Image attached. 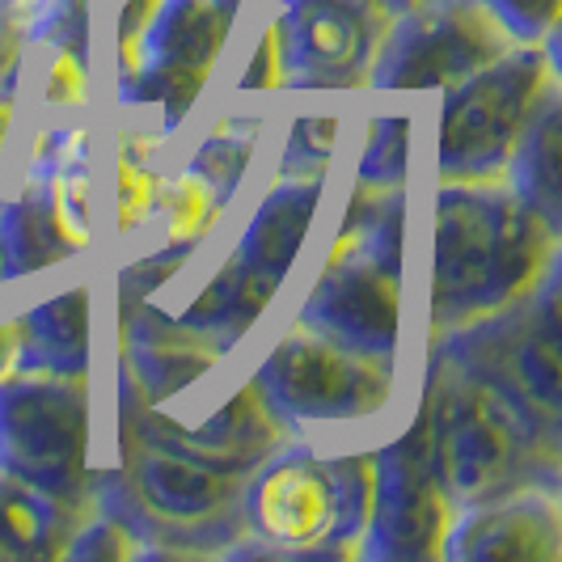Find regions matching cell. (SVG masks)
Returning a JSON list of instances; mask_svg holds the SVG:
<instances>
[{
  "mask_svg": "<svg viewBox=\"0 0 562 562\" xmlns=\"http://www.w3.org/2000/svg\"><path fill=\"white\" fill-rule=\"evenodd\" d=\"M241 520L262 550L322 559L335 533L330 465L305 445H280L241 482Z\"/></svg>",
  "mask_w": 562,
  "mask_h": 562,
  "instance_id": "obj_13",
  "label": "cell"
},
{
  "mask_svg": "<svg viewBox=\"0 0 562 562\" xmlns=\"http://www.w3.org/2000/svg\"><path fill=\"white\" fill-rule=\"evenodd\" d=\"M119 431H132L148 445L195 457L203 465H216L228 474H250L258 461H267L280 445L292 440V427L262 402L254 381H246L228 397V406H221L207 423L182 427L157 415V406H144L123 372H119Z\"/></svg>",
  "mask_w": 562,
  "mask_h": 562,
  "instance_id": "obj_14",
  "label": "cell"
},
{
  "mask_svg": "<svg viewBox=\"0 0 562 562\" xmlns=\"http://www.w3.org/2000/svg\"><path fill=\"white\" fill-rule=\"evenodd\" d=\"M64 559L72 562H127V559H148V546L140 533H132L119 516L93 507L89 520L72 533L64 546Z\"/></svg>",
  "mask_w": 562,
  "mask_h": 562,
  "instance_id": "obj_30",
  "label": "cell"
},
{
  "mask_svg": "<svg viewBox=\"0 0 562 562\" xmlns=\"http://www.w3.org/2000/svg\"><path fill=\"white\" fill-rule=\"evenodd\" d=\"M394 18L381 0H280V81L310 93L364 89Z\"/></svg>",
  "mask_w": 562,
  "mask_h": 562,
  "instance_id": "obj_11",
  "label": "cell"
},
{
  "mask_svg": "<svg viewBox=\"0 0 562 562\" xmlns=\"http://www.w3.org/2000/svg\"><path fill=\"white\" fill-rule=\"evenodd\" d=\"M237 9L241 0H153L114 38V98L123 106H161L166 136H173L225 52Z\"/></svg>",
  "mask_w": 562,
  "mask_h": 562,
  "instance_id": "obj_7",
  "label": "cell"
},
{
  "mask_svg": "<svg viewBox=\"0 0 562 562\" xmlns=\"http://www.w3.org/2000/svg\"><path fill=\"white\" fill-rule=\"evenodd\" d=\"M280 43H276V26L262 30V38L254 43L250 64H246V77H241V93H271L280 89Z\"/></svg>",
  "mask_w": 562,
  "mask_h": 562,
  "instance_id": "obj_35",
  "label": "cell"
},
{
  "mask_svg": "<svg viewBox=\"0 0 562 562\" xmlns=\"http://www.w3.org/2000/svg\"><path fill=\"white\" fill-rule=\"evenodd\" d=\"M93 504H64L0 474V562L64 559V546L89 520Z\"/></svg>",
  "mask_w": 562,
  "mask_h": 562,
  "instance_id": "obj_19",
  "label": "cell"
},
{
  "mask_svg": "<svg viewBox=\"0 0 562 562\" xmlns=\"http://www.w3.org/2000/svg\"><path fill=\"white\" fill-rule=\"evenodd\" d=\"M0 474L64 504H93L89 381L0 376Z\"/></svg>",
  "mask_w": 562,
  "mask_h": 562,
  "instance_id": "obj_8",
  "label": "cell"
},
{
  "mask_svg": "<svg viewBox=\"0 0 562 562\" xmlns=\"http://www.w3.org/2000/svg\"><path fill=\"white\" fill-rule=\"evenodd\" d=\"M26 26H22V4L0 0V89H13L22 77V52H26Z\"/></svg>",
  "mask_w": 562,
  "mask_h": 562,
  "instance_id": "obj_34",
  "label": "cell"
},
{
  "mask_svg": "<svg viewBox=\"0 0 562 562\" xmlns=\"http://www.w3.org/2000/svg\"><path fill=\"white\" fill-rule=\"evenodd\" d=\"M225 207V199L216 195L191 166L173 173L169 182H161V199H157V212L166 216V241H173V246H199Z\"/></svg>",
  "mask_w": 562,
  "mask_h": 562,
  "instance_id": "obj_25",
  "label": "cell"
},
{
  "mask_svg": "<svg viewBox=\"0 0 562 562\" xmlns=\"http://www.w3.org/2000/svg\"><path fill=\"white\" fill-rule=\"evenodd\" d=\"M148 148L153 140L140 136H123L114 148V233H136V228L157 212L161 199V173L148 166Z\"/></svg>",
  "mask_w": 562,
  "mask_h": 562,
  "instance_id": "obj_24",
  "label": "cell"
},
{
  "mask_svg": "<svg viewBox=\"0 0 562 562\" xmlns=\"http://www.w3.org/2000/svg\"><path fill=\"white\" fill-rule=\"evenodd\" d=\"M254 144H258V119H221L212 127V136L199 144L191 169L228 203L250 169Z\"/></svg>",
  "mask_w": 562,
  "mask_h": 562,
  "instance_id": "obj_27",
  "label": "cell"
},
{
  "mask_svg": "<svg viewBox=\"0 0 562 562\" xmlns=\"http://www.w3.org/2000/svg\"><path fill=\"white\" fill-rule=\"evenodd\" d=\"M13 326V372L89 381V292L68 288L26 310Z\"/></svg>",
  "mask_w": 562,
  "mask_h": 562,
  "instance_id": "obj_17",
  "label": "cell"
},
{
  "mask_svg": "<svg viewBox=\"0 0 562 562\" xmlns=\"http://www.w3.org/2000/svg\"><path fill=\"white\" fill-rule=\"evenodd\" d=\"M554 56L541 43H512L465 81L445 89L440 182H504L512 153L550 98Z\"/></svg>",
  "mask_w": 562,
  "mask_h": 562,
  "instance_id": "obj_6",
  "label": "cell"
},
{
  "mask_svg": "<svg viewBox=\"0 0 562 562\" xmlns=\"http://www.w3.org/2000/svg\"><path fill=\"white\" fill-rule=\"evenodd\" d=\"M402 233L406 195L356 187L330 258L296 322L360 356L394 364L402 342Z\"/></svg>",
  "mask_w": 562,
  "mask_h": 562,
  "instance_id": "obj_3",
  "label": "cell"
},
{
  "mask_svg": "<svg viewBox=\"0 0 562 562\" xmlns=\"http://www.w3.org/2000/svg\"><path fill=\"white\" fill-rule=\"evenodd\" d=\"M191 250H195V246H173V241H166L157 254L136 258L132 267H123V271H119V310H123V305H136V301H148V292H157V288L191 258Z\"/></svg>",
  "mask_w": 562,
  "mask_h": 562,
  "instance_id": "obj_31",
  "label": "cell"
},
{
  "mask_svg": "<svg viewBox=\"0 0 562 562\" xmlns=\"http://www.w3.org/2000/svg\"><path fill=\"white\" fill-rule=\"evenodd\" d=\"M317 203H322V178H280L276 191H267V199L254 207V216L246 221V233H241L233 254L250 267L254 276L283 288L296 254L305 246V233H310Z\"/></svg>",
  "mask_w": 562,
  "mask_h": 562,
  "instance_id": "obj_18",
  "label": "cell"
},
{
  "mask_svg": "<svg viewBox=\"0 0 562 562\" xmlns=\"http://www.w3.org/2000/svg\"><path fill=\"white\" fill-rule=\"evenodd\" d=\"M559 262V233L507 182H440L431 241V342L516 305Z\"/></svg>",
  "mask_w": 562,
  "mask_h": 562,
  "instance_id": "obj_1",
  "label": "cell"
},
{
  "mask_svg": "<svg viewBox=\"0 0 562 562\" xmlns=\"http://www.w3.org/2000/svg\"><path fill=\"white\" fill-rule=\"evenodd\" d=\"M452 525V504L431 474L427 457V406L419 397L406 436L372 452V512L360 541V559L436 562Z\"/></svg>",
  "mask_w": 562,
  "mask_h": 562,
  "instance_id": "obj_12",
  "label": "cell"
},
{
  "mask_svg": "<svg viewBox=\"0 0 562 562\" xmlns=\"http://www.w3.org/2000/svg\"><path fill=\"white\" fill-rule=\"evenodd\" d=\"M449 364L504 402L546 457L559 461L562 440V342H559V262L516 305L457 326L431 342Z\"/></svg>",
  "mask_w": 562,
  "mask_h": 562,
  "instance_id": "obj_4",
  "label": "cell"
},
{
  "mask_svg": "<svg viewBox=\"0 0 562 562\" xmlns=\"http://www.w3.org/2000/svg\"><path fill=\"white\" fill-rule=\"evenodd\" d=\"M119 347H123L119 372L132 381L144 406L182 394L221 360V351L207 338H199L178 317L153 310L148 301L119 310Z\"/></svg>",
  "mask_w": 562,
  "mask_h": 562,
  "instance_id": "obj_16",
  "label": "cell"
},
{
  "mask_svg": "<svg viewBox=\"0 0 562 562\" xmlns=\"http://www.w3.org/2000/svg\"><path fill=\"white\" fill-rule=\"evenodd\" d=\"M64 258H77V250L56 228L38 182H26L22 195L0 203V283L38 276L47 267H59Z\"/></svg>",
  "mask_w": 562,
  "mask_h": 562,
  "instance_id": "obj_22",
  "label": "cell"
},
{
  "mask_svg": "<svg viewBox=\"0 0 562 562\" xmlns=\"http://www.w3.org/2000/svg\"><path fill=\"white\" fill-rule=\"evenodd\" d=\"M52 56L43 64V81L38 93L47 106H81L85 102V56L68 52V47H47Z\"/></svg>",
  "mask_w": 562,
  "mask_h": 562,
  "instance_id": "obj_33",
  "label": "cell"
},
{
  "mask_svg": "<svg viewBox=\"0 0 562 562\" xmlns=\"http://www.w3.org/2000/svg\"><path fill=\"white\" fill-rule=\"evenodd\" d=\"M411 169V114H381L368 132L364 157L356 169V187L402 191Z\"/></svg>",
  "mask_w": 562,
  "mask_h": 562,
  "instance_id": "obj_28",
  "label": "cell"
},
{
  "mask_svg": "<svg viewBox=\"0 0 562 562\" xmlns=\"http://www.w3.org/2000/svg\"><path fill=\"white\" fill-rule=\"evenodd\" d=\"M445 562H559V486H516L507 495L457 507L440 546Z\"/></svg>",
  "mask_w": 562,
  "mask_h": 562,
  "instance_id": "obj_15",
  "label": "cell"
},
{
  "mask_svg": "<svg viewBox=\"0 0 562 562\" xmlns=\"http://www.w3.org/2000/svg\"><path fill=\"white\" fill-rule=\"evenodd\" d=\"M13 106H18L13 89H0V161H4V140H9V123H13Z\"/></svg>",
  "mask_w": 562,
  "mask_h": 562,
  "instance_id": "obj_36",
  "label": "cell"
},
{
  "mask_svg": "<svg viewBox=\"0 0 562 562\" xmlns=\"http://www.w3.org/2000/svg\"><path fill=\"white\" fill-rule=\"evenodd\" d=\"M13 372V326L0 317V376Z\"/></svg>",
  "mask_w": 562,
  "mask_h": 562,
  "instance_id": "obj_37",
  "label": "cell"
},
{
  "mask_svg": "<svg viewBox=\"0 0 562 562\" xmlns=\"http://www.w3.org/2000/svg\"><path fill=\"white\" fill-rule=\"evenodd\" d=\"M385 9H394V13H411V9H419L423 0H381Z\"/></svg>",
  "mask_w": 562,
  "mask_h": 562,
  "instance_id": "obj_38",
  "label": "cell"
},
{
  "mask_svg": "<svg viewBox=\"0 0 562 562\" xmlns=\"http://www.w3.org/2000/svg\"><path fill=\"white\" fill-rule=\"evenodd\" d=\"M119 465L98 470L93 479V507L111 512L132 533H140L148 554H225L246 533V474L203 465L195 457L148 445L132 431H119Z\"/></svg>",
  "mask_w": 562,
  "mask_h": 562,
  "instance_id": "obj_2",
  "label": "cell"
},
{
  "mask_svg": "<svg viewBox=\"0 0 562 562\" xmlns=\"http://www.w3.org/2000/svg\"><path fill=\"white\" fill-rule=\"evenodd\" d=\"M427 457L445 499L457 507L507 495L516 486H559V461L546 457L504 402L431 351L427 381Z\"/></svg>",
  "mask_w": 562,
  "mask_h": 562,
  "instance_id": "obj_5",
  "label": "cell"
},
{
  "mask_svg": "<svg viewBox=\"0 0 562 562\" xmlns=\"http://www.w3.org/2000/svg\"><path fill=\"white\" fill-rule=\"evenodd\" d=\"M338 119L335 114H305L288 127L280 148V178H326L335 161Z\"/></svg>",
  "mask_w": 562,
  "mask_h": 562,
  "instance_id": "obj_29",
  "label": "cell"
},
{
  "mask_svg": "<svg viewBox=\"0 0 562 562\" xmlns=\"http://www.w3.org/2000/svg\"><path fill=\"white\" fill-rule=\"evenodd\" d=\"M559 153H562V102L559 89L533 114L529 132L520 136L504 182L516 191L525 207H533L546 225L562 233V182H559Z\"/></svg>",
  "mask_w": 562,
  "mask_h": 562,
  "instance_id": "obj_21",
  "label": "cell"
},
{
  "mask_svg": "<svg viewBox=\"0 0 562 562\" xmlns=\"http://www.w3.org/2000/svg\"><path fill=\"white\" fill-rule=\"evenodd\" d=\"M262 402L292 431L305 423L372 419L394 397V364L372 360L310 326H292L250 376Z\"/></svg>",
  "mask_w": 562,
  "mask_h": 562,
  "instance_id": "obj_9",
  "label": "cell"
},
{
  "mask_svg": "<svg viewBox=\"0 0 562 562\" xmlns=\"http://www.w3.org/2000/svg\"><path fill=\"white\" fill-rule=\"evenodd\" d=\"M26 182H38V191L47 199L64 241L77 254L89 250V233H93V173H89V157H72V161L56 166L52 173L26 178Z\"/></svg>",
  "mask_w": 562,
  "mask_h": 562,
  "instance_id": "obj_26",
  "label": "cell"
},
{
  "mask_svg": "<svg viewBox=\"0 0 562 562\" xmlns=\"http://www.w3.org/2000/svg\"><path fill=\"white\" fill-rule=\"evenodd\" d=\"M335 479V533L322 559H360V541L372 512V457H326Z\"/></svg>",
  "mask_w": 562,
  "mask_h": 562,
  "instance_id": "obj_23",
  "label": "cell"
},
{
  "mask_svg": "<svg viewBox=\"0 0 562 562\" xmlns=\"http://www.w3.org/2000/svg\"><path fill=\"white\" fill-rule=\"evenodd\" d=\"M276 292H280L276 283L254 276L250 267L233 254L225 267L212 276V283L199 292L195 305H187V310L178 313V322L191 326L199 338H207L225 356L228 347L262 317V310L276 301Z\"/></svg>",
  "mask_w": 562,
  "mask_h": 562,
  "instance_id": "obj_20",
  "label": "cell"
},
{
  "mask_svg": "<svg viewBox=\"0 0 562 562\" xmlns=\"http://www.w3.org/2000/svg\"><path fill=\"white\" fill-rule=\"evenodd\" d=\"M486 13L507 30L512 43H541L559 26L562 0H482Z\"/></svg>",
  "mask_w": 562,
  "mask_h": 562,
  "instance_id": "obj_32",
  "label": "cell"
},
{
  "mask_svg": "<svg viewBox=\"0 0 562 562\" xmlns=\"http://www.w3.org/2000/svg\"><path fill=\"white\" fill-rule=\"evenodd\" d=\"M507 47V30L482 0H423L419 9L394 18L368 85L381 93L449 89L499 59Z\"/></svg>",
  "mask_w": 562,
  "mask_h": 562,
  "instance_id": "obj_10",
  "label": "cell"
}]
</instances>
